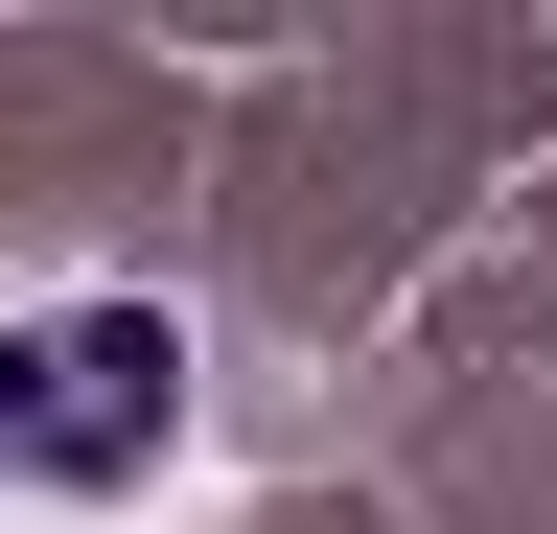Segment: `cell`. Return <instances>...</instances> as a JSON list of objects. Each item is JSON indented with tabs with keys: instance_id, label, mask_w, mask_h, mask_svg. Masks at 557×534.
Instances as JSON below:
<instances>
[{
	"instance_id": "1",
	"label": "cell",
	"mask_w": 557,
	"mask_h": 534,
	"mask_svg": "<svg viewBox=\"0 0 557 534\" xmlns=\"http://www.w3.org/2000/svg\"><path fill=\"white\" fill-rule=\"evenodd\" d=\"M163 442H186V325L163 302H24L0 325V488L116 511V488H163Z\"/></svg>"
}]
</instances>
